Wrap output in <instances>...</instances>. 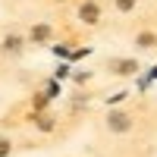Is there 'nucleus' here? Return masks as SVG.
Here are the masks:
<instances>
[{
  "label": "nucleus",
  "mask_w": 157,
  "mask_h": 157,
  "mask_svg": "<svg viewBox=\"0 0 157 157\" xmlns=\"http://www.w3.org/2000/svg\"><path fill=\"white\" fill-rule=\"evenodd\" d=\"M50 35H54V29H50L47 22H38L35 29H32V41H47Z\"/></svg>",
  "instance_id": "obj_4"
},
{
  "label": "nucleus",
  "mask_w": 157,
  "mask_h": 157,
  "mask_svg": "<svg viewBox=\"0 0 157 157\" xmlns=\"http://www.w3.org/2000/svg\"><path fill=\"white\" fill-rule=\"evenodd\" d=\"M3 50H6V54H19V50H22V38L19 35H10L3 41Z\"/></svg>",
  "instance_id": "obj_5"
},
{
  "label": "nucleus",
  "mask_w": 157,
  "mask_h": 157,
  "mask_svg": "<svg viewBox=\"0 0 157 157\" xmlns=\"http://www.w3.org/2000/svg\"><path fill=\"white\" fill-rule=\"evenodd\" d=\"M6 154H10V141L0 138V157H6Z\"/></svg>",
  "instance_id": "obj_8"
},
{
  "label": "nucleus",
  "mask_w": 157,
  "mask_h": 157,
  "mask_svg": "<svg viewBox=\"0 0 157 157\" xmlns=\"http://www.w3.org/2000/svg\"><path fill=\"white\" fill-rule=\"evenodd\" d=\"M116 6H120L123 13H129V10H132V6H135V0H116Z\"/></svg>",
  "instance_id": "obj_7"
},
{
  "label": "nucleus",
  "mask_w": 157,
  "mask_h": 157,
  "mask_svg": "<svg viewBox=\"0 0 157 157\" xmlns=\"http://www.w3.org/2000/svg\"><path fill=\"white\" fill-rule=\"evenodd\" d=\"M110 69H113V72H120V75H132V72L138 69V63H135V60H113V63H110Z\"/></svg>",
  "instance_id": "obj_3"
},
{
  "label": "nucleus",
  "mask_w": 157,
  "mask_h": 157,
  "mask_svg": "<svg viewBox=\"0 0 157 157\" xmlns=\"http://www.w3.org/2000/svg\"><path fill=\"white\" fill-rule=\"evenodd\" d=\"M107 126L113 129V132H126L129 126H132V120H129V113H120V110H113L107 116Z\"/></svg>",
  "instance_id": "obj_2"
},
{
  "label": "nucleus",
  "mask_w": 157,
  "mask_h": 157,
  "mask_svg": "<svg viewBox=\"0 0 157 157\" xmlns=\"http://www.w3.org/2000/svg\"><path fill=\"white\" fill-rule=\"evenodd\" d=\"M78 19H82V22H88V25H94V22L101 19V6L94 3V0H85V3L78 6Z\"/></svg>",
  "instance_id": "obj_1"
},
{
  "label": "nucleus",
  "mask_w": 157,
  "mask_h": 157,
  "mask_svg": "<svg viewBox=\"0 0 157 157\" xmlns=\"http://www.w3.org/2000/svg\"><path fill=\"white\" fill-rule=\"evenodd\" d=\"M154 44H157V38H154L151 32H141V35H138V47H154Z\"/></svg>",
  "instance_id": "obj_6"
}]
</instances>
